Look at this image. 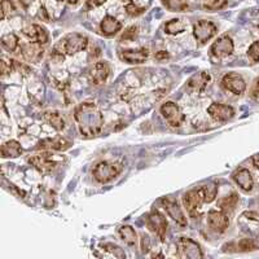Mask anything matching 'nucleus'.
Segmentation results:
<instances>
[{
	"mask_svg": "<svg viewBox=\"0 0 259 259\" xmlns=\"http://www.w3.org/2000/svg\"><path fill=\"white\" fill-rule=\"evenodd\" d=\"M118 235L128 246H134L138 242V235L131 226H122L118 230Z\"/></svg>",
	"mask_w": 259,
	"mask_h": 259,
	"instance_id": "obj_25",
	"label": "nucleus"
},
{
	"mask_svg": "<svg viewBox=\"0 0 259 259\" xmlns=\"http://www.w3.org/2000/svg\"><path fill=\"white\" fill-rule=\"evenodd\" d=\"M250 96L253 97L254 100L259 103V78H256V79L253 82V84H251Z\"/></svg>",
	"mask_w": 259,
	"mask_h": 259,
	"instance_id": "obj_39",
	"label": "nucleus"
},
{
	"mask_svg": "<svg viewBox=\"0 0 259 259\" xmlns=\"http://www.w3.org/2000/svg\"><path fill=\"white\" fill-rule=\"evenodd\" d=\"M21 55L27 61L36 62L40 60V57L43 56V51L39 48V45H35V43H31V45H25L21 46Z\"/></svg>",
	"mask_w": 259,
	"mask_h": 259,
	"instance_id": "obj_23",
	"label": "nucleus"
},
{
	"mask_svg": "<svg viewBox=\"0 0 259 259\" xmlns=\"http://www.w3.org/2000/svg\"><path fill=\"white\" fill-rule=\"evenodd\" d=\"M71 147V142L68 139L57 136V138H46L41 139L36 144V149L41 150H56V152H64Z\"/></svg>",
	"mask_w": 259,
	"mask_h": 259,
	"instance_id": "obj_16",
	"label": "nucleus"
},
{
	"mask_svg": "<svg viewBox=\"0 0 259 259\" xmlns=\"http://www.w3.org/2000/svg\"><path fill=\"white\" fill-rule=\"evenodd\" d=\"M106 0H85V7L89 9L96 8V7H100L105 3Z\"/></svg>",
	"mask_w": 259,
	"mask_h": 259,
	"instance_id": "obj_40",
	"label": "nucleus"
},
{
	"mask_svg": "<svg viewBox=\"0 0 259 259\" xmlns=\"http://www.w3.org/2000/svg\"><path fill=\"white\" fill-rule=\"evenodd\" d=\"M15 11L16 7L11 0H2V20H6L8 16H12Z\"/></svg>",
	"mask_w": 259,
	"mask_h": 259,
	"instance_id": "obj_34",
	"label": "nucleus"
},
{
	"mask_svg": "<svg viewBox=\"0 0 259 259\" xmlns=\"http://www.w3.org/2000/svg\"><path fill=\"white\" fill-rule=\"evenodd\" d=\"M32 2H34V0H20V3L22 4V6H24L25 8H27V7H29L30 4L32 3Z\"/></svg>",
	"mask_w": 259,
	"mask_h": 259,
	"instance_id": "obj_43",
	"label": "nucleus"
},
{
	"mask_svg": "<svg viewBox=\"0 0 259 259\" xmlns=\"http://www.w3.org/2000/svg\"><path fill=\"white\" fill-rule=\"evenodd\" d=\"M104 249H105L106 251H109V253H112L113 255L117 256V258H126V254H124L123 250H122V249L119 246H117V245H114V244H105V245H104Z\"/></svg>",
	"mask_w": 259,
	"mask_h": 259,
	"instance_id": "obj_37",
	"label": "nucleus"
},
{
	"mask_svg": "<svg viewBox=\"0 0 259 259\" xmlns=\"http://www.w3.org/2000/svg\"><path fill=\"white\" fill-rule=\"evenodd\" d=\"M186 30V24L180 18H172L165 24V32L168 35H178Z\"/></svg>",
	"mask_w": 259,
	"mask_h": 259,
	"instance_id": "obj_26",
	"label": "nucleus"
},
{
	"mask_svg": "<svg viewBox=\"0 0 259 259\" xmlns=\"http://www.w3.org/2000/svg\"><path fill=\"white\" fill-rule=\"evenodd\" d=\"M233 50H235V45H233L232 39L228 35H222L221 38H218L212 43L210 52L215 59L221 60L231 56L233 53Z\"/></svg>",
	"mask_w": 259,
	"mask_h": 259,
	"instance_id": "obj_9",
	"label": "nucleus"
},
{
	"mask_svg": "<svg viewBox=\"0 0 259 259\" xmlns=\"http://www.w3.org/2000/svg\"><path fill=\"white\" fill-rule=\"evenodd\" d=\"M230 246L235 247V251H251L255 250L258 244L253 239H244L237 244H230Z\"/></svg>",
	"mask_w": 259,
	"mask_h": 259,
	"instance_id": "obj_30",
	"label": "nucleus"
},
{
	"mask_svg": "<svg viewBox=\"0 0 259 259\" xmlns=\"http://www.w3.org/2000/svg\"><path fill=\"white\" fill-rule=\"evenodd\" d=\"M162 4L171 12H187L189 9L188 0H162Z\"/></svg>",
	"mask_w": 259,
	"mask_h": 259,
	"instance_id": "obj_28",
	"label": "nucleus"
},
{
	"mask_svg": "<svg viewBox=\"0 0 259 259\" xmlns=\"http://www.w3.org/2000/svg\"><path fill=\"white\" fill-rule=\"evenodd\" d=\"M156 59H158V60L168 59V53L166 52V51H159V52L156 53Z\"/></svg>",
	"mask_w": 259,
	"mask_h": 259,
	"instance_id": "obj_41",
	"label": "nucleus"
},
{
	"mask_svg": "<svg viewBox=\"0 0 259 259\" xmlns=\"http://www.w3.org/2000/svg\"><path fill=\"white\" fill-rule=\"evenodd\" d=\"M22 34L29 39L31 43H35V45H46L50 39V34H48L47 29L43 27L41 25L38 24H32L30 26L25 27L22 30Z\"/></svg>",
	"mask_w": 259,
	"mask_h": 259,
	"instance_id": "obj_15",
	"label": "nucleus"
},
{
	"mask_svg": "<svg viewBox=\"0 0 259 259\" xmlns=\"http://www.w3.org/2000/svg\"><path fill=\"white\" fill-rule=\"evenodd\" d=\"M178 255L184 259L202 258L203 253L200 244L188 237H180L178 241Z\"/></svg>",
	"mask_w": 259,
	"mask_h": 259,
	"instance_id": "obj_7",
	"label": "nucleus"
},
{
	"mask_svg": "<svg viewBox=\"0 0 259 259\" xmlns=\"http://www.w3.org/2000/svg\"><path fill=\"white\" fill-rule=\"evenodd\" d=\"M183 203H184V207H186L187 211L189 212L191 217L198 218L200 217L201 206L205 202H203V198L200 193V189L197 188L184 193V196H183Z\"/></svg>",
	"mask_w": 259,
	"mask_h": 259,
	"instance_id": "obj_8",
	"label": "nucleus"
},
{
	"mask_svg": "<svg viewBox=\"0 0 259 259\" xmlns=\"http://www.w3.org/2000/svg\"><path fill=\"white\" fill-rule=\"evenodd\" d=\"M161 202L168 217L174 222H177V224H179L182 227H186L188 224L186 214H184V211H183L182 207L179 206V203L177 201L170 197H163L161 200Z\"/></svg>",
	"mask_w": 259,
	"mask_h": 259,
	"instance_id": "obj_11",
	"label": "nucleus"
},
{
	"mask_svg": "<svg viewBox=\"0 0 259 259\" xmlns=\"http://www.w3.org/2000/svg\"><path fill=\"white\" fill-rule=\"evenodd\" d=\"M2 157L3 158H17L24 153V149L17 140H8L2 145Z\"/></svg>",
	"mask_w": 259,
	"mask_h": 259,
	"instance_id": "obj_22",
	"label": "nucleus"
},
{
	"mask_svg": "<svg viewBox=\"0 0 259 259\" xmlns=\"http://www.w3.org/2000/svg\"><path fill=\"white\" fill-rule=\"evenodd\" d=\"M210 75L205 71H200V73L193 74L191 78L187 82V89L192 92H196V94H201L206 90L207 84L210 82Z\"/></svg>",
	"mask_w": 259,
	"mask_h": 259,
	"instance_id": "obj_19",
	"label": "nucleus"
},
{
	"mask_svg": "<svg viewBox=\"0 0 259 259\" xmlns=\"http://www.w3.org/2000/svg\"><path fill=\"white\" fill-rule=\"evenodd\" d=\"M30 165L34 166L38 171L40 172H50L53 168L56 167L59 163L57 161H55L52 157V154L48 153V152H45L41 154H35V156H31L29 159H27Z\"/></svg>",
	"mask_w": 259,
	"mask_h": 259,
	"instance_id": "obj_14",
	"label": "nucleus"
},
{
	"mask_svg": "<svg viewBox=\"0 0 259 259\" xmlns=\"http://www.w3.org/2000/svg\"><path fill=\"white\" fill-rule=\"evenodd\" d=\"M207 113L215 122H227L235 117V109L231 105L212 103L207 108Z\"/></svg>",
	"mask_w": 259,
	"mask_h": 259,
	"instance_id": "obj_13",
	"label": "nucleus"
},
{
	"mask_svg": "<svg viewBox=\"0 0 259 259\" xmlns=\"http://www.w3.org/2000/svg\"><path fill=\"white\" fill-rule=\"evenodd\" d=\"M222 85L226 91L233 95H242L246 90V83L244 78L237 73H228L222 78Z\"/></svg>",
	"mask_w": 259,
	"mask_h": 259,
	"instance_id": "obj_10",
	"label": "nucleus"
},
{
	"mask_svg": "<svg viewBox=\"0 0 259 259\" xmlns=\"http://www.w3.org/2000/svg\"><path fill=\"white\" fill-rule=\"evenodd\" d=\"M253 165L255 166L256 168H259V156H254L253 157Z\"/></svg>",
	"mask_w": 259,
	"mask_h": 259,
	"instance_id": "obj_44",
	"label": "nucleus"
},
{
	"mask_svg": "<svg viewBox=\"0 0 259 259\" xmlns=\"http://www.w3.org/2000/svg\"><path fill=\"white\" fill-rule=\"evenodd\" d=\"M228 4V0H202V8L207 12H215L223 9Z\"/></svg>",
	"mask_w": 259,
	"mask_h": 259,
	"instance_id": "obj_31",
	"label": "nucleus"
},
{
	"mask_svg": "<svg viewBox=\"0 0 259 259\" xmlns=\"http://www.w3.org/2000/svg\"><path fill=\"white\" fill-rule=\"evenodd\" d=\"M138 27L136 26H130L128 29H126V31L121 35V41H133L138 38Z\"/></svg>",
	"mask_w": 259,
	"mask_h": 259,
	"instance_id": "obj_35",
	"label": "nucleus"
},
{
	"mask_svg": "<svg viewBox=\"0 0 259 259\" xmlns=\"http://www.w3.org/2000/svg\"><path fill=\"white\" fill-rule=\"evenodd\" d=\"M200 193L203 198V202L210 203L215 200L217 194H218V186L215 183H210V184H206V186L200 187Z\"/></svg>",
	"mask_w": 259,
	"mask_h": 259,
	"instance_id": "obj_29",
	"label": "nucleus"
},
{
	"mask_svg": "<svg viewBox=\"0 0 259 259\" xmlns=\"http://www.w3.org/2000/svg\"><path fill=\"white\" fill-rule=\"evenodd\" d=\"M2 46L8 52H16L17 50H20V39L15 32H9V34L2 36Z\"/></svg>",
	"mask_w": 259,
	"mask_h": 259,
	"instance_id": "obj_27",
	"label": "nucleus"
},
{
	"mask_svg": "<svg viewBox=\"0 0 259 259\" xmlns=\"http://www.w3.org/2000/svg\"><path fill=\"white\" fill-rule=\"evenodd\" d=\"M122 2H127V3H130V2H133V0H122Z\"/></svg>",
	"mask_w": 259,
	"mask_h": 259,
	"instance_id": "obj_45",
	"label": "nucleus"
},
{
	"mask_svg": "<svg viewBox=\"0 0 259 259\" xmlns=\"http://www.w3.org/2000/svg\"><path fill=\"white\" fill-rule=\"evenodd\" d=\"M217 32H218V27L211 21L201 20L193 25V36L200 45L207 43L210 39L217 35Z\"/></svg>",
	"mask_w": 259,
	"mask_h": 259,
	"instance_id": "obj_5",
	"label": "nucleus"
},
{
	"mask_svg": "<svg viewBox=\"0 0 259 259\" xmlns=\"http://www.w3.org/2000/svg\"><path fill=\"white\" fill-rule=\"evenodd\" d=\"M74 119L78 131L85 139H91L101 133L104 126V115L97 105L91 101L79 104L74 110Z\"/></svg>",
	"mask_w": 259,
	"mask_h": 259,
	"instance_id": "obj_1",
	"label": "nucleus"
},
{
	"mask_svg": "<svg viewBox=\"0 0 259 259\" xmlns=\"http://www.w3.org/2000/svg\"><path fill=\"white\" fill-rule=\"evenodd\" d=\"M247 56L253 62H259V40L251 43V46L247 48Z\"/></svg>",
	"mask_w": 259,
	"mask_h": 259,
	"instance_id": "obj_36",
	"label": "nucleus"
},
{
	"mask_svg": "<svg viewBox=\"0 0 259 259\" xmlns=\"http://www.w3.org/2000/svg\"><path fill=\"white\" fill-rule=\"evenodd\" d=\"M258 29H259V25H258Z\"/></svg>",
	"mask_w": 259,
	"mask_h": 259,
	"instance_id": "obj_46",
	"label": "nucleus"
},
{
	"mask_svg": "<svg viewBox=\"0 0 259 259\" xmlns=\"http://www.w3.org/2000/svg\"><path fill=\"white\" fill-rule=\"evenodd\" d=\"M232 179L244 192H250L253 189V175H251V172L247 168H237L232 174Z\"/></svg>",
	"mask_w": 259,
	"mask_h": 259,
	"instance_id": "obj_20",
	"label": "nucleus"
},
{
	"mask_svg": "<svg viewBox=\"0 0 259 259\" xmlns=\"http://www.w3.org/2000/svg\"><path fill=\"white\" fill-rule=\"evenodd\" d=\"M59 2H62V3H66V4H69V6H75V4L79 3L80 0H59Z\"/></svg>",
	"mask_w": 259,
	"mask_h": 259,
	"instance_id": "obj_42",
	"label": "nucleus"
},
{
	"mask_svg": "<svg viewBox=\"0 0 259 259\" xmlns=\"http://www.w3.org/2000/svg\"><path fill=\"white\" fill-rule=\"evenodd\" d=\"M237 202H239V196L236 193H232L230 194V196H226V197H223L222 200H219L218 202V206L221 207V210H232L233 207L237 205Z\"/></svg>",
	"mask_w": 259,
	"mask_h": 259,
	"instance_id": "obj_32",
	"label": "nucleus"
},
{
	"mask_svg": "<svg viewBox=\"0 0 259 259\" xmlns=\"http://www.w3.org/2000/svg\"><path fill=\"white\" fill-rule=\"evenodd\" d=\"M162 117L165 118V121L167 122L168 126L171 127H180L183 122L186 121V115L182 112L179 105H177L172 101H166L165 104H162L159 108Z\"/></svg>",
	"mask_w": 259,
	"mask_h": 259,
	"instance_id": "obj_4",
	"label": "nucleus"
},
{
	"mask_svg": "<svg viewBox=\"0 0 259 259\" xmlns=\"http://www.w3.org/2000/svg\"><path fill=\"white\" fill-rule=\"evenodd\" d=\"M149 57V50L148 48H136V50H122L119 51V59L122 61L131 65H138L145 62Z\"/></svg>",
	"mask_w": 259,
	"mask_h": 259,
	"instance_id": "obj_18",
	"label": "nucleus"
},
{
	"mask_svg": "<svg viewBox=\"0 0 259 259\" xmlns=\"http://www.w3.org/2000/svg\"><path fill=\"white\" fill-rule=\"evenodd\" d=\"M123 170V166L118 162H110V161H101L95 165L92 168V177L97 183L105 184V183L112 182L113 179L121 174Z\"/></svg>",
	"mask_w": 259,
	"mask_h": 259,
	"instance_id": "obj_3",
	"label": "nucleus"
},
{
	"mask_svg": "<svg viewBox=\"0 0 259 259\" xmlns=\"http://www.w3.org/2000/svg\"><path fill=\"white\" fill-rule=\"evenodd\" d=\"M87 46H89V38L87 36L79 34V32H71V34L64 36L57 43V46L53 51L61 53L64 56L65 55L71 56V55H75V53L84 51Z\"/></svg>",
	"mask_w": 259,
	"mask_h": 259,
	"instance_id": "obj_2",
	"label": "nucleus"
},
{
	"mask_svg": "<svg viewBox=\"0 0 259 259\" xmlns=\"http://www.w3.org/2000/svg\"><path fill=\"white\" fill-rule=\"evenodd\" d=\"M45 119L51 127H53L57 131H62L66 127V122H65L64 117L60 114L59 112L55 110H50V112L45 113Z\"/></svg>",
	"mask_w": 259,
	"mask_h": 259,
	"instance_id": "obj_24",
	"label": "nucleus"
},
{
	"mask_svg": "<svg viewBox=\"0 0 259 259\" xmlns=\"http://www.w3.org/2000/svg\"><path fill=\"white\" fill-rule=\"evenodd\" d=\"M145 222L149 231H152L161 241H163L166 237V231H167V221L165 217L158 210H153L147 215Z\"/></svg>",
	"mask_w": 259,
	"mask_h": 259,
	"instance_id": "obj_6",
	"label": "nucleus"
},
{
	"mask_svg": "<svg viewBox=\"0 0 259 259\" xmlns=\"http://www.w3.org/2000/svg\"><path fill=\"white\" fill-rule=\"evenodd\" d=\"M15 68L16 66H15V61H13V60H7V59L2 60V73H3V75L9 74Z\"/></svg>",
	"mask_w": 259,
	"mask_h": 259,
	"instance_id": "obj_38",
	"label": "nucleus"
},
{
	"mask_svg": "<svg viewBox=\"0 0 259 259\" xmlns=\"http://www.w3.org/2000/svg\"><path fill=\"white\" fill-rule=\"evenodd\" d=\"M207 224L215 233H223L230 226V218L224 210H211L207 214Z\"/></svg>",
	"mask_w": 259,
	"mask_h": 259,
	"instance_id": "obj_12",
	"label": "nucleus"
},
{
	"mask_svg": "<svg viewBox=\"0 0 259 259\" xmlns=\"http://www.w3.org/2000/svg\"><path fill=\"white\" fill-rule=\"evenodd\" d=\"M110 65L106 61H97L95 62L94 66L90 70V79L94 84L100 85L103 83L106 82V79L109 78L110 75Z\"/></svg>",
	"mask_w": 259,
	"mask_h": 259,
	"instance_id": "obj_17",
	"label": "nucleus"
},
{
	"mask_svg": "<svg viewBox=\"0 0 259 259\" xmlns=\"http://www.w3.org/2000/svg\"><path fill=\"white\" fill-rule=\"evenodd\" d=\"M122 24L115 17L110 15H106L100 22V31L104 36H114L117 32L121 31Z\"/></svg>",
	"mask_w": 259,
	"mask_h": 259,
	"instance_id": "obj_21",
	"label": "nucleus"
},
{
	"mask_svg": "<svg viewBox=\"0 0 259 259\" xmlns=\"http://www.w3.org/2000/svg\"><path fill=\"white\" fill-rule=\"evenodd\" d=\"M124 11H126L127 15L131 16V17H138V16L143 15V13L145 12V8L135 6L134 2H130V3H126V6H124Z\"/></svg>",
	"mask_w": 259,
	"mask_h": 259,
	"instance_id": "obj_33",
	"label": "nucleus"
}]
</instances>
